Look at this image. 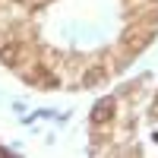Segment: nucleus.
Segmentation results:
<instances>
[{
	"label": "nucleus",
	"mask_w": 158,
	"mask_h": 158,
	"mask_svg": "<svg viewBox=\"0 0 158 158\" xmlns=\"http://www.w3.org/2000/svg\"><path fill=\"white\" fill-rule=\"evenodd\" d=\"M114 111H117V101L114 98H101L95 108H92V127H104L114 120Z\"/></svg>",
	"instance_id": "nucleus-1"
},
{
	"label": "nucleus",
	"mask_w": 158,
	"mask_h": 158,
	"mask_svg": "<svg viewBox=\"0 0 158 158\" xmlns=\"http://www.w3.org/2000/svg\"><path fill=\"white\" fill-rule=\"evenodd\" d=\"M22 3H25V6H32V10H41V6L51 3V0H22Z\"/></svg>",
	"instance_id": "nucleus-2"
},
{
	"label": "nucleus",
	"mask_w": 158,
	"mask_h": 158,
	"mask_svg": "<svg viewBox=\"0 0 158 158\" xmlns=\"http://www.w3.org/2000/svg\"><path fill=\"white\" fill-rule=\"evenodd\" d=\"M152 114H155V117H158V98H155V104H152Z\"/></svg>",
	"instance_id": "nucleus-3"
}]
</instances>
